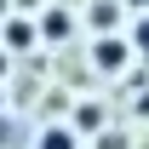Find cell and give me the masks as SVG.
I'll use <instances>...</instances> for the list:
<instances>
[{
  "label": "cell",
  "mask_w": 149,
  "mask_h": 149,
  "mask_svg": "<svg viewBox=\"0 0 149 149\" xmlns=\"http://www.w3.org/2000/svg\"><path fill=\"white\" fill-rule=\"evenodd\" d=\"M126 57H132V40H120V35H103V40L92 46V63H97L103 74H115V69H126Z\"/></svg>",
  "instance_id": "1"
},
{
  "label": "cell",
  "mask_w": 149,
  "mask_h": 149,
  "mask_svg": "<svg viewBox=\"0 0 149 149\" xmlns=\"http://www.w3.org/2000/svg\"><path fill=\"white\" fill-rule=\"evenodd\" d=\"M35 35H40V23H23V17L6 23V46H12V52H29V46H35Z\"/></svg>",
  "instance_id": "2"
},
{
  "label": "cell",
  "mask_w": 149,
  "mask_h": 149,
  "mask_svg": "<svg viewBox=\"0 0 149 149\" xmlns=\"http://www.w3.org/2000/svg\"><path fill=\"white\" fill-rule=\"evenodd\" d=\"M35 149H80V143H74V132H69V126H46Z\"/></svg>",
  "instance_id": "3"
},
{
  "label": "cell",
  "mask_w": 149,
  "mask_h": 149,
  "mask_svg": "<svg viewBox=\"0 0 149 149\" xmlns=\"http://www.w3.org/2000/svg\"><path fill=\"white\" fill-rule=\"evenodd\" d=\"M40 35H46V40H63V35H69V12H46V17H40Z\"/></svg>",
  "instance_id": "4"
},
{
  "label": "cell",
  "mask_w": 149,
  "mask_h": 149,
  "mask_svg": "<svg viewBox=\"0 0 149 149\" xmlns=\"http://www.w3.org/2000/svg\"><path fill=\"white\" fill-rule=\"evenodd\" d=\"M115 17H120V0H97V6H92V23H97V29H115Z\"/></svg>",
  "instance_id": "5"
},
{
  "label": "cell",
  "mask_w": 149,
  "mask_h": 149,
  "mask_svg": "<svg viewBox=\"0 0 149 149\" xmlns=\"http://www.w3.org/2000/svg\"><path fill=\"white\" fill-rule=\"evenodd\" d=\"M97 120H103V109H97V103H74V126H86V132H92Z\"/></svg>",
  "instance_id": "6"
},
{
  "label": "cell",
  "mask_w": 149,
  "mask_h": 149,
  "mask_svg": "<svg viewBox=\"0 0 149 149\" xmlns=\"http://www.w3.org/2000/svg\"><path fill=\"white\" fill-rule=\"evenodd\" d=\"M132 52L149 57V17H138V29H132Z\"/></svg>",
  "instance_id": "7"
},
{
  "label": "cell",
  "mask_w": 149,
  "mask_h": 149,
  "mask_svg": "<svg viewBox=\"0 0 149 149\" xmlns=\"http://www.w3.org/2000/svg\"><path fill=\"white\" fill-rule=\"evenodd\" d=\"M97 149H126V138H120V132H103V143Z\"/></svg>",
  "instance_id": "8"
},
{
  "label": "cell",
  "mask_w": 149,
  "mask_h": 149,
  "mask_svg": "<svg viewBox=\"0 0 149 149\" xmlns=\"http://www.w3.org/2000/svg\"><path fill=\"white\" fill-rule=\"evenodd\" d=\"M120 6H132V12H143V17H149V0H120Z\"/></svg>",
  "instance_id": "9"
},
{
  "label": "cell",
  "mask_w": 149,
  "mask_h": 149,
  "mask_svg": "<svg viewBox=\"0 0 149 149\" xmlns=\"http://www.w3.org/2000/svg\"><path fill=\"white\" fill-rule=\"evenodd\" d=\"M0 74H6V52H0Z\"/></svg>",
  "instance_id": "10"
},
{
  "label": "cell",
  "mask_w": 149,
  "mask_h": 149,
  "mask_svg": "<svg viewBox=\"0 0 149 149\" xmlns=\"http://www.w3.org/2000/svg\"><path fill=\"white\" fill-rule=\"evenodd\" d=\"M0 12H6V0H0Z\"/></svg>",
  "instance_id": "11"
},
{
  "label": "cell",
  "mask_w": 149,
  "mask_h": 149,
  "mask_svg": "<svg viewBox=\"0 0 149 149\" xmlns=\"http://www.w3.org/2000/svg\"><path fill=\"white\" fill-rule=\"evenodd\" d=\"M0 103H6V97H0Z\"/></svg>",
  "instance_id": "12"
}]
</instances>
